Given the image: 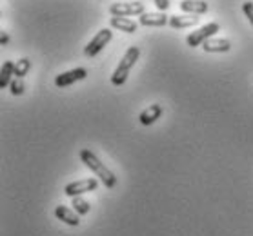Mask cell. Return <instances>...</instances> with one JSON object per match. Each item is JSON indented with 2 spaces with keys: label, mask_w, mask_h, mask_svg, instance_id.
Here are the masks:
<instances>
[{
  "label": "cell",
  "mask_w": 253,
  "mask_h": 236,
  "mask_svg": "<svg viewBox=\"0 0 253 236\" xmlns=\"http://www.w3.org/2000/svg\"><path fill=\"white\" fill-rule=\"evenodd\" d=\"M81 160L86 164L87 169H91L93 173L97 174L98 178L102 180V184L108 187V189H111V187H115L117 185V176L113 173H111L108 167L104 166L102 162L98 160L97 156L93 155V151L89 149H82L81 151Z\"/></svg>",
  "instance_id": "cell-1"
},
{
  "label": "cell",
  "mask_w": 253,
  "mask_h": 236,
  "mask_svg": "<svg viewBox=\"0 0 253 236\" xmlns=\"http://www.w3.org/2000/svg\"><path fill=\"white\" fill-rule=\"evenodd\" d=\"M138 57H140V49H138L137 46L127 47V51L124 53L122 60L119 62L117 69L113 71V75H111V84H113V86H124V84H126L127 76H129V71H131V67L137 64Z\"/></svg>",
  "instance_id": "cell-2"
},
{
  "label": "cell",
  "mask_w": 253,
  "mask_h": 236,
  "mask_svg": "<svg viewBox=\"0 0 253 236\" xmlns=\"http://www.w3.org/2000/svg\"><path fill=\"white\" fill-rule=\"evenodd\" d=\"M219 31H220L219 22H210V24H206V26H202V28L195 29L193 33H190V35L186 36V44L190 47H199L206 40L213 38V35L219 33Z\"/></svg>",
  "instance_id": "cell-3"
},
{
  "label": "cell",
  "mask_w": 253,
  "mask_h": 236,
  "mask_svg": "<svg viewBox=\"0 0 253 236\" xmlns=\"http://www.w3.org/2000/svg\"><path fill=\"white\" fill-rule=\"evenodd\" d=\"M111 17H140L144 15V4L142 2H115L110 6Z\"/></svg>",
  "instance_id": "cell-4"
},
{
  "label": "cell",
  "mask_w": 253,
  "mask_h": 236,
  "mask_svg": "<svg viewBox=\"0 0 253 236\" xmlns=\"http://www.w3.org/2000/svg\"><path fill=\"white\" fill-rule=\"evenodd\" d=\"M113 38V33H111V29H108V28H104V29H100L97 35L93 36L91 40H89V44L86 46V49H84V55L86 57H97L98 53L102 51L104 47L110 44V40Z\"/></svg>",
  "instance_id": "cell-5"
},
{
  "label": "cell",
  "mask_w": 253,
  "mask_h": 236,
  "mask_svg": "<svg viewBox=\"0 0 253 236\" xmlns=\"http://www.w3.org/2000/svg\"><path fill=\"white\" fill-rule=\"evenodd\" d=\"M98 187V180L97 178H84V180H79V182H71L64 187V195L66 196H71V198H75V196H81L84 193H91Z\"/></svg>",
  "instance_id": "cell-6"
},
{
  "label": "cell",
  "mask_w": 253,
  "mask_h": 236,
  "mask_svg": "<svg viewBox=\"0 0 253 236\" xmlns=\"http://www.w3.org/2000/svg\"><path fill=\"white\" fill-rule=\"evenodd\" d=\"M87 76V71L84 67H77V69L66 71V73H60V75L55 78V86L57 87H68L71 84H75L79 80H84Z\"/></svg>",
  "instance_id": "cell-7"
},
{
  "label": "cell",
  "mask_w": 253,
  "mask_h": 236,
  "mask_svg": "<svg viewBox=\"0 0 253 236\" xmlns=\"http://www.w3.org/2000/svg\"><path fill=\"white\" fill-rule=\"evenodd\" d=\"M140 26H146V28H161V26H166L169 24V17L166 13L157 11V13H144L138 18Z\"/></svg>",
  "instance_id": "cell-8"
},
{
  "label": "cell",
  "mask_w": 253,
  "mask_h": 236,
  "mask_svg": "<svg viewBox=\"0 0 253 236\" xmlns=\"http://www.w3.org/2000/svg\"><path fill=\"white\" fill-rule=\"evenodd\" d=\"M55 216H57L60 222H64L69 227H79L81 225V214L73 213L71 209H68L66 205H57L55 207Z\"/></svg>",
  "instance_id": "cell-9"
},
{
  "label": "cell",
  "mask_w": 253,
  "mask_h": 236,
  "mask_svg": "<svg viewBox=\"0 0 253 236\" xmlns=\"http://www.w3.org/2000/svg\"><path fill=\"white\" fill-rule=\"evenodd\" d=\"M161 116H162V105L151 104L150 107H146V109L138 115V122H140L142 126H151V124H155Z\"/></svg>",
  "instance_id": "cell-10"
},
{
  "label": "cell",
  "mask_w": 253,
  "mask_h": 236,
  "mask_svg": "<svg viewBox=\"0 0 253 236\" xmlns=\"http://www.w3.org/2000/svg\"><path fill=\"white\" fill-rule=\"evenodd\" d=\"M210 6H208L204 0H182L180 2V11L188 13V15H204L208 13Z\"/></svg>",
  "instance_id": "cell-11"
},
{
  "label": "cell",
  "mask_w": 253,
  "mask_h": 236,
  "mask_svg": "<svg viewBox=\"0 0 253 236\" xmlns=\"http://www.w3.org/2000/svg\"><path fill=\"white\" fill-rule=\"evenodd\" d=\"M201 18L197 15H173L169 17V26L173 29H186V28H193L199 24Z\"/></svg>",
  "instance_id": "cell-12"
},
{
  "label": "cell",
  "mask_w": 253,
  "mask_h": 236,
  "mask_svg": "<svg viewBox=\"0 0 253 236\" xmlns=\"http://www.w3.org/2000/svg\"><path fill=\"white\" fill-rule=\"evenodd\" d=\"M206 53H228L231 49V42L228 38H210L202 44Z\"/></svg>",
  "instance_id": "cell-13"
},
{
  "label": "cell",
  "mask_w": 253,
  "mask_h": 236,
  "mask_svg": "<svg viewBox=\"0 0 253 236\" xmlns=\"http://www.w3.org/2000/svg\"><path fill=\"white\" fill-rule=\"evenodd\" d=\"M110 24L113 29H119L122 33H135L137 31V22H133L131 18L126 17H111Z\"/></svg>",
  "instance_id": "cell-14"
},
{
  "label": "cell",
  "mask_w": 253,
  "mask_h": 236,
  "mask_svg": "<svg viewBox=\"0 0 253 236\" xmlns=\"http://www.w3.org/2000/svg\"><path fill=\"white\" fill-rule=\"evenodd\" d=\"M11 76H15V62L6 60L2 64V71H0V89H6V87L11 86Z\"/></svg>",
  "instance_id": "cell-15"
},
{
  "label": "cell",
  "mask_w": 253,
  "mask_h": 236,
  "mask_svg": "<svg viewBox=\"0 0 253 236\" xmlns=\"http://www.w3.org/2000/svg\"><path fill=\"white\" fill-rule=\"evenodd\" d=\"M31 69V62L28 58H20L15 62V78H24L28 75V71Z\"/></svg>",
  "instance_id": "cell-16"
},
{
  "label": "cell",
  "mask_w": 253,
  "mask_h": 236,
  "mask_svg": "<svg viewBox=\"0 0 253 236\" xmlns=\"http://www.w3.org/2000/svg\"><path fill=\"white\" fill-rule=\"evenodd\" d=\"M73 207H75V213H79L82 216V214L89 213L91 205H89V202H86L84 198H81V196H75V198H73Z\"/></svg>",
  "instance_id": "cell-17"
},
{
  "label": "cell",
  "mask_w": 253,
  "mask_h": 236,
  "mask_svg": "<svg viewBox=\"0 0 253 236\" xmlns=\"http://www.w3.org/2000/svg\"><path fill=\"white\" fill-rule=\"evenodd\" d=\"M24 89H26V86H24L22 78H13L11 86H9V91H11V95H15V97H20V95H24Z\"/></svg>",
  "instance_id": "cell-18"
},
{
  "label": "cell",
  "mask_w": 253,
  "mask_h": 236,
  "mask_svg": "<svg viewBox=\"0 0 253 236\" xmlns=\"http://www.w3.org/2000/svg\"><path fill=\"white\" fill-rule=\"evenodd\" d=\"M242 11H244V15L248 17L250 24L253 26V2H244V4H242Z\"/></svg>",
  "instance_id": "cell-19"
},
{
  "label": "cell",
  "mask_w": 253,
  "mask_h": 236,
  "mask_svg": "<svg viewBox=\"0 0 253 236\" xmlns=\"http://www.w3.org/2000/svg\"><path fill=\"white\" fill-rule=\"evenodd\" d=\"M155 2V6L159 7V11H168L169 9V0H153Z\"/></svg>",
  "instance_id": "cell-20"
},
{
  "label": "cell",
  "mask_w": 253,
  "mask_h": 236,
  "mask_svg": "<svg viewBox=\"0 0 253 236\" xmlns=\"http://www.w3.org/2000/svg\"><path fill=\"white\" fill-rule=\"evenodd\" d=\"M7 42H9V35H7L6 31H2V35H0V44H2V46H6Z\"/></svg>",
  "instance_id": "cell-21"
}]
</instances>
